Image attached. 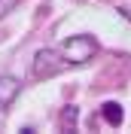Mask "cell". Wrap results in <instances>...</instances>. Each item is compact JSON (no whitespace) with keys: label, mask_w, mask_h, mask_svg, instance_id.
Listing matches in <instances>:
<instances>
[{"label":"cell","mask_w":131,"mask_h":134,"mask_svg":"<svg viewBox=\"0 0 131 134\" xmlns=\"http://www.w3.org/2000/svg\"><path fill=\"white\" fill-rule=\"evenodd\" d=\"M119 12H122V15H125V18L131 21V9H119Z\"/></svg>","instance_id":"8992f818"},{"label":"cell","mask_w":131,"mask_h":134,"mask_svg":"<svg viewBox=\"0 0 131 134\" xmlns=\"http://www.w3.org/2000/svg\"><path fill=\"white\" fill-rule=\"evenodd\" d=\"M76 119H79V107H73V104L64 107V113H61V128H64V131H73Z\"/></svg>","instance_id":"5b68a950"},{"label":"cell","mask_w":131,"mask_h":134,"mask_svg":"<svg viewBox=\"0 0 131 134\" xmlns=\"http://www.w3.org/2000/svg\"><path fill=\"white\" fill-rule=\"evenodd\" d=\"M64 67H67V61H64V55L58 49H37V55H34V61H31V79H37V82L52 79V76H58Z\"/></svg>","instance_id":"7a4b0ae2"},{"label":"cell","mask_w":131,"mask_h":134,"mask_svg":"<svg viewBox=\"0 0 131 134\" xmlns=\"http://www.w3.org/2000/svg\"><path fill=\"white\" fill-rule=\"evenodd\" d=\"M58 52L64 55L67 64H89L98 55V40L91 34H76V37H67Z\"/></svg>","instance_id":"6da1fadb"},{"label":"cell","mask_w":131,"mask_h":134,"mask_svg":"<svg viewBox=\"0 0 131 134\" xmlns=\"http://www.w3.org/2000/svg\"><path fill=\"white\" fill-rule=\"evenodd\" d=\"M18 92H21V82L15 76H0V113H6L12 107V100L18 98Z\"/></svg>","instance_id":"3957f363"},{"label":"cell","mask_w":131,"mask_h":134,"mask_svg":"<svg viewBox=\"0 0 131 134\" xmlns=\"http://www.w3.org/2000/svg\"><path fill=\"white\" fill-rule=\"evenodd\" d=\"M101 116H104V122H110V125H122V119H125V113H122V107L116 104V100H107V104H101Z\"/></svg>","instance_id":"277c9868"}]
</instances>
